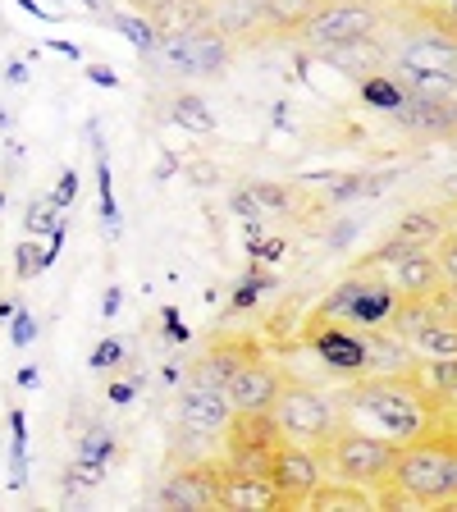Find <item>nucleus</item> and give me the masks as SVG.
Instances as JSON below:
<instances>
[{
  "label": "nucleus",
  "mask_w": 457,
  "mask_h": 512,
  "mask_svg": "<svg viewBox=\"0 0 457 512\" xmlns=\"http://www.w3.org/2000/svg\"><path fill=\"white\" fill-rule=\"evenodd\" d=\"M220 508L229 512H266V508H284L275 480L270 476H247V471L224 467L220 471Z\"/></svg>",
  "instance_id": "nucleus-15"
},
{
  "label": "nucleus",
  "mask_w": 457,
  "mask_h": 512,
  "mask_svg": "<svg viewBox=\"0 0 457 512\" xmlns=\"http://www.w3.org/2000/svg\"><path fill=\"white\" fill-rule=\"evenodd\" d=\"M444 229L448 224H444L439 211H412L394 224V238L398 243H412V247H435V238L444 234Z\"/></svg>",
  "instance_id": "nucleus-23"
},
{
  "label": "nucleus",
  "mask_w": 457,
  "mask_h": 512,
  "mask_svg": "<svg viewBox=\"0 0 457 512\" xmlns=\"http://www.w3.org/2000/svg\"><path fill=\"white\" fill-rule=\"evenodd\" d=\"M261 293H266V275H256V270H252V275L238 284V293H234V311H247L256 298H261Z\"/></svg>",
  "instance_id": "nucleus-29"
},
{
  "label": "nucleus",
  "mask_w": 457,
  "mask_h": 512,
  "mask_svg": "<svg viewBox=\"0 0 457 512\" xmlns=\"http://www.w3.org/2000/svg\"><path fill=\"white\" fill-rule=\"evenodd\" d=\"M37 380H42V375H37V366H23V371H19V384H23V389H32Z\"/></svg>",
  "instance_id": "nucleus-42"
},
{
  "label": "nucleus",
  "mask_w": 457,
  "mask_h": 512,
  "mask_svg": "<svg viewBox=\"0 0 457 512\" xmlns=\"http://www.w3.org/2000/svg\"><path fill=\"white\" fill-rule=\"evenodd\" d=\"M238 46L229 37L211 28V23H197V28H160L151 51L142 55L147 74L160 83H192V78H220L229 69Z\"/></svg>",
  "instance_id": "nucleus-3"
},
{
  "label": "nucleus",
  "mask_w": 457,
  "mask_h": 512,
  "mask_svg": "<svg viewBox=\"0 0 457 512\" xmlns=\"http://www.w3.org/2000/svg\"><path fill=\"white\" fill-rule=\"evenodd\" d=\"M183 0H128V10H138V14H147V19H165L170 10H179Z\"/></svg>",
  "instance_id": "nucleus-33"
},
{
  "label": "nucleus",
  "mask_w": 457,
  "mask_h": 512,
  "mask_svg": "<svg viewBox=\"0 0 457 512\" xmlns=\"http://www.w3.org/2000/svg\"><path fill=\"white\" fill-rule=\"evenodd\" d=\"M435 261H439V279L457 293V229H444L435 238Z\"/></svg>",
  "instance_id": "nucleus-26"
},
{
  "label": "nucleus",
  "mask_w": 457,
  "mask_h": 512,
  "mask_svg": "<svg viewBox=\"0 0 457 512\" xmlns=\"http://www.w3.org/2000/svg\"><path fill=\"white\" fill-rule=\"evenodd\" d=\"M279 389H284L279 371L270 362H261L256 352H247L243 362L224 375V394H229L234 412H270L275 398H279Z\"/></svg>",
  "instance_id": "nucleus-10"
},
{
  "label": "nucleus",
  "mask_w": 457,
  "mask_h": 512,
  "mask_svg": "<svg viewBox=\"0 0 457 512\" xmlns=\"http://www.w3.org/2000/svg\"><path fill=\"white\" fill-rule=\"evenodd\" d=\"M10 124H14V119H10V110L0 106V128H10Z\"/></svg>",
  "instance_id": "nucleus-43"
},
{
  "label": "nucleus",
  "mask_w": 457,
  "mask_h": 512,
  "mask_svg": "<svg viewBox=\"0 0 457 512\" xmlns=\"http://www.w3.org/2000/svg\"><path fill=\"white\" fill-rule=\"evenodd\" d=\"M389 23V14L375 5V0H325L311 23L298 32V42L307 46L311 55L325 51V46L352 42V37H375V32Z\"/></svg>",
  "instance_id": "nucleus-7"
},
{
  "label": "nucleus",
  "mask_w": 457,
  "mask_h": 512,
  "mask_svg": "<svg viewBox=\"0 0 457 512\" xmlns=\"http://www.w3.org/2000/svg\"><path fill=\"white\" fill-rule=\"evenodd\" d=\"M279 252H284V243H261V252H252V256H261V261H275Z\"/></svg>",
  "instance_id": "nucleus-41"
},
{
  "label": "nucleus",
  "mask_w": 457,
  "mask_h": 512,
  "mask_svg": "<svg viewBox=\"0 0 457 512\" xmlns=\"http://www.w3.org/2000/svg\"><path fill=\"white\" fill-rule=\"evenodd\" d=\"M416 23H435V28L457 32V0H435L426 19H416Z\"/></svg>",
  "instance_id": "nucleus-31"
},
{
  "label": "nucleus",
  "mask_w": 457,
  "mask_h": 512,
  "mask_svg": "<svg viewBox=\"0 0 457 512\" xmlns=\"http://www.w3.org/2000/svg\"><path fill=\"white\" fill-rule=\"evenodd\" d=\"M110 23L124 32L128 42L138 46V55L151 51V42H156V32H160L156 19H147V14H138V10H110Z\"/></svg>",
  "instance_id": "nucleus-25"
},
{
  "label": "nucleus",
  "mask_w": 457,
  "mask_h": 512,
  "mask_svg": "<svg viewBox=\"0 0 457 512\" xmlns=\"http://www.w3.org/2000/svg\"><path fill=\"white\" fill-rule=\"evenodd\" d=\"M87 78H92V83H96V87H110V92H115V87H119V78H115V74H110L106 64H92V69H87Z\"/></svg>",
  "instance_id": "nucleus-37"
},
{
  "label": "nucleus",
  "mask_w": 457,
  "mask_h": 512,
  "mask_svg": "<svg viewBox=\"0 0 457 512\" xmlns=\"http://www.w3.org/2000/svg\"><path fill=\"white\" fill-rule=\"evenodd\" d=\"M394 119L416 138H457V96H403Z\"/></svg>",
  "instance_id": "nucleus-13"
},
{
  "label": "nucleus",
  "mask_w": 457,
  "mask_h": 512,
  "mask_svg": "<svg viewBox=\"0 0 457 512\" xmlns=\"http://www.w3.org/2000/svg\"><path fill=\"white\" fill-rule=\"evenodd\" d=\"M457 503V444L416 435L398 448L394 480L375 490V503Z\"/></svg>",
  "instance_id": "nucleus-2"
},
{
  "label": "nucleus",
  "mask_w": 457,
  "mask_h": 512,
  "mask_svg": "<svg viewBox=\"0 0 457 512\" xmlns=\"http://www.w3.org/2000/svg\"><path fill=\"white\" fill-rule=\"evenodd\" d=\"M325 0H266V19H270V37H293L311 23V14L320 10Z\"/></svg>",
  "instance_id": "nucleus-21"
},
{
  "label": "nucleus",
  "mask_w": 457,
  "mask_h": 512,
  "mask_svg": "<svg viewBox=\"0 0 457 512\" xmlns=\"http://www.w3.org/2000/svg\"><path fill=\"white\" fill-rule=\"evenodd\" d=\"M398 448L394 439L375 435V430L366 426H334L330 439L316 448L320 462L325 467H334L330 476L339 480H352V485H366V490H380V485H389L394 480V462H398Z\"/></svg>",
  "instance_id": "nucleus-5"
},
{
  "label": "nucleus",
  "mask_w": 457,
  "mask_h": 512,
  "mask_svg": "<svg viewBox=\"0 0 457 512\" xmlns=\"http://www.w3.org/2000/svg\"><path fill=\"white\" fill-rule=\"evenodd\" d=\"M311 348H316V357L330 366V371H348V375L366 371L362 339H357V334H348V330H320L316 339H311Z\"/></svg>",
  "instance_id": "nucleus-19"
},
{
  "label": "nucleus",
  "mask_w": 457,
  "mask_h": 512,
  "mask_svg": "<svg viewBox=\"0 0 457 512\" xmlns=\"http://www.w3.org/2000/svg\"><path fill=\"white\" fill-rule=\"evenodd\" d=\"M403 87L394 83V74L389 69H380V74H371V78H362V101L366 106H375V110H389L394 115L398 106H403Z\"/></svg>",
  "instance_id": "nucleus-24"
},
{
  "label": "nucleus",
  "mask_w": 457,
  "mask_h": 512,
  "mask_svg": "<svg viewBox=\"0 0 457 512\" xmlns=\"http://www.w3.org/2000/svg\"><path fill=\"white\" fill-rule=\"evenodd\" d=\"M60 202H55V197H42V202H32L28 206V234H60Z\"/></svg>",
  "instance_id": "nucleus-27"
},
{
  "label": "nucleus",
  "mask_w": 457,
  "mask_h": 512,
  "mask_svg": "<svg viewBox=\"0 0 457 512\" xmlns=\"http://www.w3.org/2000/svg\"><path fill=\"white\" fill-rule=\"evenodd\" d=\"M165 334H170V339H188V330H183V325H179V311H165Z\"/></svg>",
  "instance_id": "nucleus-39"
},
{
  "label": "nucleus",
  "mask_w": 457,
  "mask_h": 512,
  "mask_svg": "<svg viewBox=\"0 0 457 512\" xmlns=\"http://www.w3.org/2000/svg\"><path fill=\"white\" fill-rule=\"evenodd\" d=\"M316 60H325L330 69H339V74L371 78V74H380V69H389V46H384L380 32H375V37H352V42L325 46V51H316Z\"/></svg>",
  "instance_id": "nucleus-16"
},
{
  "label": "nucleus",
  "mask_w": 457,
  "mask_h": 512,
  "mask_svg": "<svg viewBox=\"0 0 457 512\" xmlns=\"http://www.w3.org/2000/svg\"><path fill=\"white\" fill-rule=\"evenodd\" d=\"M119 302H124V298H119V288H115V284H110V288H106V298H101V316H106V320H115Z\"/></svg>",
  "instance_id": "nucleus-38"
},
{
  "label": "nucleus",
  "mask_w": 457,
  "mask_h": 512,
  "mask_svg": "<svg viewBox=\"0 0 457 512\" xmlns=\"http://www.w3.org/2000/svg\"><path fill=\"white\" fill-rule=\"evenodd\" d=\"M389 74L407 96H457V32L412 23L407 42L389 51Z\"/></svg>",
  "instance_id": "nucleus-4"
},
{
  "label": "nucleus",
  "mask_w": 457,
  "mask_h": 512,
  "mask_svg": "<svg viewBox=\"0 0 457 512\" xmlns=\"http://www.w3.org/2000/svg\"><path fill=\"white\" fill-rule=\"evenodd\" d=\"M206 23L234 46H256L270 37L266 0H206Z\"/></svg>",
  "instance_id": "nucleus-11"
},
{
  "label": "nucleus",
  "mask_w": 457,
  "mask_h": 512,
  "mask_svg": "<svg viewBox=\"0 0 457 512\" xmlns=\"http://www.w3.org/2000/svg\"><path fill=\"white\" fill-rule=\"evenodd\" d=\"M220 471L224 462H202V467L174 471L160 485V508H188V512L220 508Z\"/></svg>",
  "instance_id": "nucleus-12"
},
{
  "label": "nucleus",
  "mask_w": 457,
  "mask_h": 512,
  "mask_svg": "<svg viewBox=\"0 0 457 512\" xmlns=\"http://www.w3.org/2000/svg\"><path fill=\"white\" fill-rule=\"evenodd\" d=\"M307 508H339V512H357V508H380L375 503V490H366V485H352V480H320L316 490H311Z\"/></svg>",
  "instance_id": "nucleus-20"
},
{
  "label": "nucleus",
  "mask_w": 457,
  "mask_h": 512,
  "mask_svg": "<svg viewBox=\"0 0 457 512\" xmlns=\"http://www.w3.org/2000/svg\"><path fill=\"white\" fill-rule=\"evenodd\" d=\"M234 211L243 215V220H266V215H261V206L252 202V192H247V188H243V192H234Z\"/></svg>",
  "instance_id": "nucleus-36"
},
{
  "label": "nucleus",
  "mask_w": 457,
  "mask_h": 512,
  "mask_svg": "<svg viewBox=\"0 0 457 512\" xmlns=\"http://www.w3.org/2000/svg\"><path fill=\"white\" fill-rule=\"evenodd\" d=\"M119 362H124V343H119V339L96 343V352H92V366H96V371H115Z\"/></svg>",
  "instance_id": "nucleus-30"
},
{
  "label": "nucleus",
  "mask_w": 457,
  "mask_h": 512,
  "mask_svg": "<svg viewBox=\"0 0 457 512\" xmlns=\"http://www.w3.org/2000/svg\"><path fill=\"white\" fill-rule=\"evenodd\" d=\"M270 480H275L284 508H307L311 490L325 480V462L311 444H298V439H284L270 458Z\"/></svg>",
  "instance_id": "nucleus-9"
},
{
  "label": "nucleus",
  "mask_w": 457,
  "mask_h": 512,
  "mask_svg": "<svg viewBox=\"0 0 457 512\" xmlns=\"http://www.w3.org/2000/svg\"><path fill=\"white\" fill-rule=\"evenodd\" d=\"M426 389L412 371L403 375H366L362 384H352L343 394V407L357 416V426L375 430V435L407 444V439L426 435L430 416H426Z\"/></svg>",
  "instance_id": "nucleus-1"
},
{
  "label": "nucleus",
  "mask_w": 457,
  "mask_h": 512,
  "mask_svg": "<svg viewBox=\"0 0 457 512\" xmlns=\"http://www.w3.org/2000/svg\"><path fill=\"white\" fill-rule=\"evenodd\" d=\"M229 421H234V403L224 394V384L202 371H188V380H183V389H179V430L183 435L206 444V439H220L224 430H229Z\"/></svg>",
  "instance_id": "nucleus-8"
},
{
  "label": "nucleus",
  "mask_w": 457,
  "mask_h": 512,
  "mask_svg": "<svg viewBox=\"0 0 457 512\" xmlns=\"http://www.w3.org/2000/svg\"><path fill=\"white\" fill-rule=\"evenodd\" d=\"M106 398L110 403H133V384H110Z\"/></svg>",
  "instance_id": "nucleus-40"
},
{
  "label": "nucleus",
  "mask_w": 457,
  "mask_h": 512,
  "mask_svg": "<svg viewBox=\"0 0 457 512\" xmlns=\"http://www.w3.org/2000/svg\"><path fill=\"white\" fill-rule=\"evenodd\" d=\"M270 416H275V426L284 430V439H298V444L320 448L330 439V430L339 426L343 403L334 394L311 389V384H284L275 407H270Z\"/></svg>",
  "instance_id": "nucleus-6"
},
{
  "label": "nucleus",
  "mask_w": 457,
  "mask_h": 512,
  "mask_svg": "<svg viewBox=\"0 0 457 512\" xmlns=\"http://www.w3.org/2000/svg\"><path fill=\"white\" fill-rule=\"evenodd\" d=\"M252 202L261 206V215H284L288 211V192L279 188V183H252Z\"/></svg>",
  "instance_id": "nucleus-28"
},
{
  "label": "nucleus",
  "mask_w": 457,
  "mask_h": 512,
  "mask_svg": "<svg viewBox=\"0 0 457 512\" xmlns=\"http://www.w3.org/2000/svg\"><path fill=\"white\" fill-rule=\"evenodd\" d=\"M398 293L389 288V279H362V288L352 293V302L343 307V320H352V325H380V320H389V311H394Z\"/></svg>",
  "instance_id": "nucleus-18"
},
{
  "label": "nucleus",
  "mask_w": 457,
  "mask_h": 512,
  "mask_svg": "<svg viewBox=\"0 0 457 512\" xmlns=\"http://www.w3.org/2000/svg\"><path fill=\"white\" fill-rule=\"evenodd\" d=\"M170 124H179L183 133H215V110L206 106V96L179 87L170 96Z\"/></svg>",
  "instance_id": "nucleus-22"
},
{
  "label": "nucleus",
  "mask_w": 457,
  "mask_h": 512,
  "mask_svg": "<svg viewBox=\"0 0 457 512\" xmlns=\"http://www.w3.org/2000/svg\"><path fill=\"white\" fill-rule=\"evenodd\" d=\"M32 334H37V320H32V311H14V330H10V339L19 343V348H28Z\"/></svg>",
  "instance_id": "nucleus-34"
},
{
  "label": "nucleus",
  "mask_w": 457,
  "mask_h": 512,
  "mask_svg": "<svg viewBox=\"0 0 457 512\" xmlns=\"http://www.w3.org/2000/svg\"><path fill=\"white\" fill-rule=\"evenodd\" d=\"M74 197H78V174H74V170H64V174H60V188H55V202L69 206Z\"/></svg>",
  "instance_id": "nucleus-35"
},
{
  "label": "nucleus",
  "mask_w": 457,
  "mask_h": 512,
  "mask_svg": "<svg viewBox=\"0 0 457 512\" xmlns=\"http://www.w3.org/2000/svg\"><path fill=\"white\" fill-rule=\"evenodd\" d=\"M357 339H362V357L371 375H403L416 366V352L407 348L403 334H384L366 325V334H357Z\"/></svg>",
  "instance_id": "nucleus-17"
},
{
  "label": "nucleus",
  "mask_w": 457,
  "mask_h": 512,
  "mask_svg": "<svg viewBox=\"0 0 457 512\" xmlns=\"http://www.w3.org/2000/svg\"><path fill=\"white\" fill-rule=\"evenodd\" d=\"M439 261H435V247H412L407 256H398L394 270H389V288L398 293V302H412V298H430L439 293Z\"/></svg>",
  "instance_id": "nucleus-14"
},
{
  "label": "nucleus",
  "mask_w": 457,
  "mask_h": 512,
  "mask_svg": "<svg viewBox=\"0 0 457 512\" xmlns=\"http://www.w3.org/2000/svg\"><path fill=\"white\" fill-rule=\"evenodd\" d=\"M37 252H42L37 243H23V247H19V279H32L37 270L51 266V261H46V256H37Z\"/></svg>",
  "instance_id": "nucleus-32"
}]
</instances>
